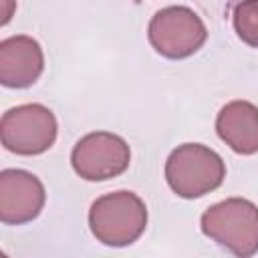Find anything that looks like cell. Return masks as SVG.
Listing matches in <instances>:
<instances>
[{"label":"cell","mask_w":258,"mask_h":258,"mask_svg":"<svg viewBox=\"0 0 258 258\" xmlns=\"http://www.w3.org/2000/svg\"><path fill=\"white\" fill-rule=\"evenodd\" d=\"M89 224L97 240L107 246L135 242L147 224L145 204L131 191H115L99 198L89 212Z\"/></svg>","instance_id":"obj_1"},{"label":"cell","mask_w":258,"mask_h":258,"mask_svg":"<svg viewBox=\"0 0 258 258\" xmlns=\"http://www.w3.org/2000/svg\"><path fill=\"white\" fill-rule=\"evenodd\" d=\"M202 230L236 256H250L258 250V208L240 198L220 202L202 216Z\"/></svg>","instance_id":"obj_2"},{"label":"cell","mask_w":258,"mask_h":258,"mask_svg":"<svg viewBox=\"0 0 258 258\" xmlns=\"http://www.w3.org/2000/svg\"><path fill=\"white\" fill-rule=\"evenodd\" d=\"M226 175L222 157L198 143L177 147L165 165L169 187L181 198H200L216 189Z\"/></svg>","instance_id":"obj_3"},{"label":"cell","mask_w":258,"mask_h":258,"mask_svg":"<svg viewBox=\"0 0 258 258\" xmlns=\"http://www.w3.org/2000/svg\"><path fill=\"white\" fill-rule=\"evenodd\" d=\"M0 137L8 151L36 155L52 145L56 137V121L42 105H22L4 113Z\"/></svg>","instance_id":"obj_4"},{"label":"cell","mask_w":258,"mask_h":258,"mask_svg":"<svg viewBox=\"0 0 258 258\" xmlns=\"http://www.w3.org/2000/svg\"><path fill=\"white\" fill-rule=\"evenodd\" d=\"M149 40L159 54L169 58H183L204 44L206 26L191 10L171 6L159 10L151 18Z\"/></svg>","instance_id":"obj_5"},{"label":"cell","mask_w":258,"mask_h":258,"mask_svg":"<svg viewBox=\"0 0 258 258\" xmlns=\"http://www.w3.org/2000/svg\"><path fill=\"white\" fill-rule=\"evenodd\" d=\"M75 171L91 181L111 179L123 173L129 165L127 143L113 133H89L73 149Z\"/></svg>","instance_id":"obj_6"},{"label":"cell","mask_w":258,"mask_h":258,"mask_svg":"<svg viewBox=\"0 0 258 258\" xmlns=\"http://www.w3.org/2000/svg\"><path fill=\"white\" fill-rule=\"evenodd\" d=\"M44 206L42 183L22 169H6L0 175V220L24 224L34 220Z\"/></svg>","instance_id":"obj_7"},{"label":"cell","mask_w":258,"mask_h":258,"mask_svg":"<svg viewBox=\"0 0 258 258\" xmlns=\"http://www.w3.org/2000/svg\"><path fill=\"white\" fill-rule=\"evenodd\" d=\"M42 50L30 36H12L0 44V81L6 87H28L42 73Z\"/></svg>","instance_id":"obj_8"},{"label":"cell","mask_w":258,"mask_h":258,"mask_svg":"<svg viewBox=\"0 0 258 258\" xmlns=\"http://www.w3.org/2000/svg\"><path fill=\"white\" fill-rule=\"evenodd\" d=\"M218 135L236 153L258 151V109L246 101H234L226 105L216 121Z\"/></svg>","instance_id":"obj_9"},{"label":"cell","mask_w":258,"mask_h":258,"mask_svg":"<svg viewBox=\"0 0 258 258\" xmlns=\"http://www.w3.org/2000/svg\"><path fill=\"white\" fill-rule=\"evenodd\" d=\"M234 28L250 46H258V0H244L234 10Z\"/></svg>","instance_id":"obj_10"}]
</instances>
